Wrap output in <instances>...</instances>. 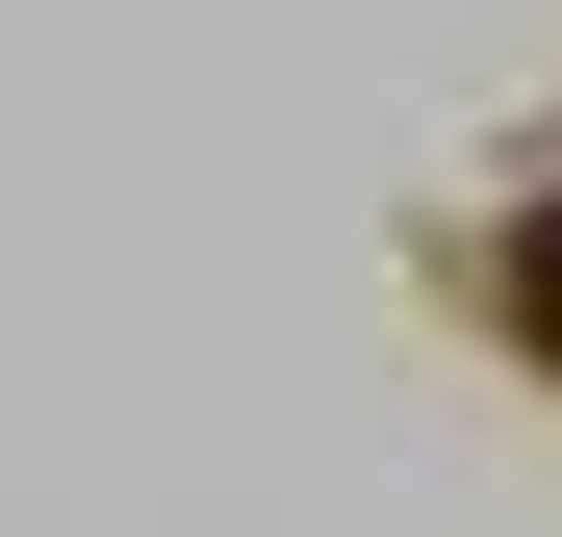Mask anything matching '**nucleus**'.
Masks as SVG:
<instances>
[{"label":"nucleus","mask_w":562,"mask_h":537,"mask_svg":"<svg viewBox=\"0 0 562 537\" xmlns=\"http://www.w3.org/2000/svg\"><path fill=\"white\" fill-rule=\"evenodd\" d=\"M537 333H562V231H537Z\"/></svg>","instance_id":"obj_1"}]
</instances>
